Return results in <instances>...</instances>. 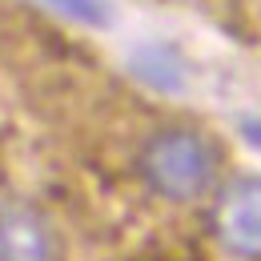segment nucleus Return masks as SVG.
Here are the masks:
<instances>
[{"label": "nucleus", "mask_w": 261, "mask_h": 261, "mask_svg": "<svg viewBox=\"0 0 261 261\" xmlns=\"http://www.w3.org/2000/svg\"><path fill=\"white\" fill-rule=\"evenodd\" d=\"M209 233L233 261H261V173L233 177L209 205Z\"/></svg>", "instance_id": "2"}, {"label": "nucleus", "mask_w": 261, "mask_h": 261, "mask_svg": "<svg viewBox=\"0 0 261 261\" xmlns=\"http://www.w3.org/2000/svg\"><path fill=\"white\" fill-rule=\"evenodd\" d=\"M137 177L161 201H173V205L197 201L217 181V149L209 145V137L185 125L157 129L137 149Z\"/></svg>", "instance_id": "1"}, {"label": "nucleus", "mask_w": 261, "mask_h": 261, "mask_svg": "<svg viewBox=\"0 0 261 261\" xmlns=\"http://www.w3.org/2000/svg\"><path fill=\"white\" fill-rule=\"evenodd\" d=\"M0 261H65L53 217L29 201H4L0 205Z\"/></svg>", "instance_id": "3"}, {"label": "nucleus", "mask_w": 261, "mask_h": 261, "mask_svg": "<svg viewBox=\"0 0 261 261\" xmlns=\"http://www.w3.org/2000/svg\"><path fill=\"white\" fill-rule=\"evenodd\" d=\"M137 76L141 81H149V85H165V89H177L181 85V72H173L177 68V57L169 53V48H145V53H137Z\"/></svg>", "instance_id": "4"}, {"label": "nucleus", "mask_w": 261, "mask_h": 261, "mask_svg": "<svg viewBox=\"0 0 261 261\" xmlns=\"http://www.w3.org/2000/svg\"><path fill=\"white\" fill-rule=\"evenodd\" d=\"M53 12H61L76 24H93V29H105L113 24V4L109 0H44Z\"/></svg>", "instance_id": "5"}]
</instances>
